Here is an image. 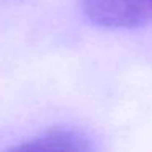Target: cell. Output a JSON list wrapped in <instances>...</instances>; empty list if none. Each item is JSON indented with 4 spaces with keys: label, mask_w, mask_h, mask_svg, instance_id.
I'll list each match as a JSON object with an SVG mask.
<instances>
[{
    "label": "cell",
    "mask_w": 152,
    "mask_h": 152,
    "mask_svg": "<svg viewBox=\"0 0 152 152\" xmlns=\"http://www.w3.org/2000/svg\"><path fill=\"white\" fill-rule=\"evenodd\" d=\"M4 152H93L92 142L72 129H53Z\"/></svg>",
    "instance_id": "cell-2"
},
{
    "label": "cell",
    "mask_w": 152,
    "mask_h": 152,
    "mask_svg": "<svg viewBox=\"0 0 152 152\" xmlns=\"http://www.w3.org/2000/svg\"><path fill=\"white\" fill-rule=\"evenodd\" d=\"M85 17L108 30H129L152 21V0H82Z\"/></svg>",
    "instance_id": "cell-1"
}]
</instances>
